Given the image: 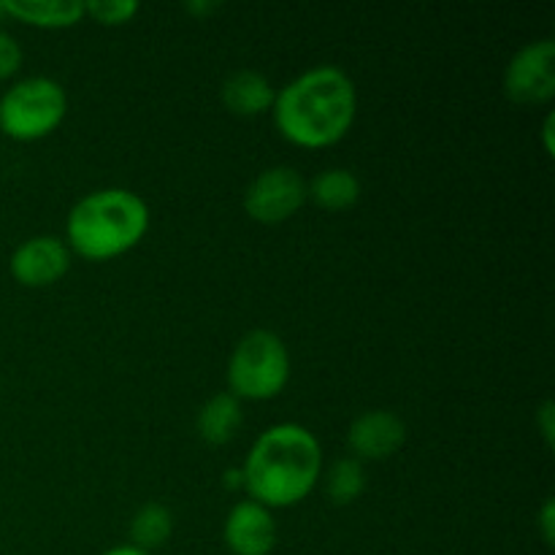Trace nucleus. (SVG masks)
<instances>
[{"label": "nucleus", "mask_w": 555, "mask_h": 555, "mask_svg": "<svg viewBox=\"0 0 555 555\" xmlns=\"http://www.w3.org/2000/svg\"><path fill=\"white\" fill-rule=\"evenodd\" d=\"M103 555H152V553L139 551V547L133 545H119V547H112V551H106Z\"/></svg>", "instance_id": "obj_22"}, {"label": "nucleus", "mask_w": 555, "mask_h": 555, "mask_svg": "<svg viewBox=\"0 0 555 555\" xmlns=\"http://www.w3.org/2000/svg\"><path fill=\"white\" fill-rule=\"evenodd\" d=\"M211 9H217V3H188V11H211Z\"/></svg>", "instance_id": "obj_23"}, {"label": "nucleus", "mask_w": 555, "mask_h": 555, "mask_svg": "<svg viewBox=\"0 0 555 555\" xmlns=\"http://www.w3.org/2000/svg\"><path fill=\"white\" fill-rule=\"evenodd\" d=\"M22 57L25 54H22L20 41L5 30H0V81L11 79L22 68Z\"/></svg>", "instance_id": "obj_18"}, {"label": "nucleus", "mask_w": 555, "mask_h": 555, "mask_svg": "<svg viewBox=\"0 0 555 555\" xmlns=\"http://www.w3.org/2000/svg\"><path fill=\"white\" fill-rule=\"evenodd\" d=\"M222 540L233 555H271L276 545V524L271 509L258 502H238L228 513Z\"/></svg>", "instance_id": "obj_10"}, {"label": "nucleus", "mask_w": 555, "mask_h": 555, "mask_svg": "<svg viewBox=\"0 0 555 555\" xmlns=\"http://www.w3.org/2000/svg\"><path fill=\"white\" fill-rule=\"evenodd\" d=\"M307 198L328 211H345L361 198V182L347 168H328L307 184Z\"/></svg>", "instance_id": "obj_14"}, {"label": "nucleus", "mask_w": 555, "mask_h": 555, "mask_svg": "<svg viewBox=\"0 0 555 555\" xmlns=\"http://www.w3.org/2000/svg\"><path fill=\"white\" fill-rule=\"evenodd\" d=\"M274 122L301 150L334 146L347 135L358 114V90L336 65H318L287 81L274 98Z\"/></svg>", "instance_id": "obj_1"}, {"label": "nucleus", "mask_w": 555, "mask_h": 555, "mask_svg": "<svg viewBox=\"0 0 555 555\" xmlns=\"http://www.w3.org/2000/svg\"><path fill=\"white\" fill-rule=\"evenodd\" d=\"M540 534H542V540H545V545L551 547L553 540H555V504H553V499H547V502L542 504Z\"/></svg>", "instance_id": "obj_20"}, {"label": "nucleus", "mask_w": 555, "mask_h": 555, "mask_svg": "<svg viewBox=\"0 0 555 555\" xmlns=\"http://www.w3.org/2000/svg\"><path fill=\"white\" fill-rule=\"evenodd\" d=\"M3 20H9V16H5V3L0 0V22H3Z\"/></svg>", "instance_id": "obj_24"}, {"label": "nucleus", "mask_w": 555, "mask_h": 555, "mask_svg": "<svg viewBox=\"0 0 555 555\" xmlns=\"http://www.w3.org/2000/svg\"><path fill=\"white\" fill-rule=\"evenodd\" d=\"M150 231V206L133 190L106 188L85 195L65 222L68 249L79 258L114 260L130 253Z\"/></svg>", "instance_id": "obj_3"}, {"label": "nucleus", "mask_w": 555, "mask_h": 555, "mask_svg": "<svg viewBox=\"0 0 555 555\" xmlns=\"http://www.w3.org/2000/svg\"><path fill=\"white\" fill-rule=\"evenodd\" d=\"M304 204H307V182L291 166L266 168L244 193V211L263 225H280L291 220Z\"/></svg>", "instance_id": "obj_6"}, {"label": "nucleus", "mask_w": 555, "mask_h": 555, "mask_svg": "<svg viewBox=\"0 0 555 555\" xmlns=\"http://www.w3.org/2000/svg\"><path fill=\"white\" fill-rule=\"evenodd\" d=\"M406 442V426L396 412L372 410L358 415L347 431L356 461H385L401 450Z\"/></svg>", "instance_id": "obj_9"}, {"label": "nucleus", "mask_w": 555, "mask_h": 555, "mask_svg": "<svg viewBox=\"0 0 555 555\" xmlns=\"http://www.w3.org/2000/svg\"><path fill=\"white\" fill-rule=\"evenodd\" d=\"M11 276L25 287H49L70 269V249L63 238L33 236L11 255Z\"/></svg>", "instance_id": "obj_8"}, {"label": "nucleus", "mask_w": 555, "mask_h": 555, "mask_svg": "<svg viewBox=\"0 0 555 555\" xmlns=\"http://www.w3.org/2000/svg\"><path fill=\"white\" fill-rule=\"evenodd\" d=\"M553 122H555V117L553 114H547L545 117V125H542V139H545V150H547V155H553Z\"/></svg>", "instance_id": "obj_21"}, {"label": "nucleus", "mask_w": 555, "mask_h": 555, "mask_svg": "<svg viewBox=\"0 0 555 555\" xmlns=\"http://www.w3.org/2000/svg\"><path fill=\"white\" fill-rule=\"evenodd\" d=\"M323 475V448L309 428L280 423L255 439L242 466L244 491L266 509L301 504Z\"/></svg>", "instance_id": "obj_2"}, {"label": "nucleus", "mask_w": 555, "mask_h": 555, "mask_svg": "<svg viewBox=\"0 0 555 555\" xmlns=\"http://www.w3.org/2000/svg\"><path fill=\"white\" fill-rule=\"evenodd\" d=\"M366 488V472H363L361 461L341 459L325 475V491L334 504H352Z\"/></svg>", "instance_id": "obj_16"}, {"label": "nucleus", "mask_w": 555, "mask_h": 555, "mask_svg": "<svg viewBox=\"0 0 555 555\" xmlns=\"http://www.w3.org/2000/svg\"><path fill=\"white\" fill-rule=\"evenodd\" d=\"M173 534V515L171 509L163 507V504L150 502L133 515L130 520V540L133 547L150 553L155 547H163Z\"/></svg>", "instance_id": "obj_15"}, {"label": "nucleus", "mask_w": 555, "mask_h": 555, "mask_svg": "<svg viewBox=\"0 0 555 555\" xmlns=\"http://www.w3.org/2000/svg\"><path fill=\"white\" fill-rule=\"evenodd\" d=\"M504 95L518 106H545L555 95V41L526 43L504 70Z\"/></svg>", "instance_id": "obj_7"}, {"label": "nucleus", "mask_w": 555, "mask_h": 555, "mask_svg": "<svg viewBox=\"0 0 555 555\" xmlns=\"http://www.w3.org/2000/svg\"><path fill=\"white\" fill-rule=\"evenodd\" d=\"M5 16L33 27H70L85 16V3L79 0H3Z\"/></svg>", "instance_id": "obj_12"}, {"label": "nucleus", "mask_w": 555, "mask_h": 555, "mask_svg": "<svg viewBox=\"0 0 555 555\" xmlns=\"http://www.w3.org/2000/svg\"><path fill=\"white\" fill-rule=\"evenodd\" d=\"M135 14H139L135 0H90V3H85V16L106 27L128 25Z\"/></svg>", "instance_id": "obj_17"}, {"label": "nucleus", "mask_w": 555, "mask_h": 555, "mask_svg": "<svg viewBox=\"0 0 555 555\" xmlns=\"http://www.w3.org/2000/svg\"><path fill=\"white\" fill-rule=\"evenodd\" d=\"M244 423L242 404H238L236 396L231 393H217L201 406L198 412V434L206 444H215V448H222V444L231 442L238 434Z\"/></svg>", "instance_id": "obj_13"}, {"label": "nucleus", "mask_w": 555, "mask_h": 555, "mask_svg": "<svg viewBox=\"0 0 555 555\" xmlns=\"http://www.w3.org/2000/svg\"><path fill=\"white\" fill-rule=\"evenodd\" d=\"M537 426H540L547 448H553V442H555V404L553 401H545V404L540 406V412H537Z\"/></svg>", "instance_id": "obj_19"}, {"label": "nucleus", "mask_w": 555, "mask_h": 555, "mask_svg": "<svg viewBox=\"0 0 555 555\" xmlns=\"http://www.w3.org/2000/svg\"><path fill=\"white\" fill-rule=\"evenodd\" d=\"M68 112L65 90L49 76L16 81L0 98V130L14 141H38L60 128Z\"/></svg>", "instance_id": "obj_5"}, {"label": "nucleus", "mask_w": 555, "mask_h": 555, "mask_svg": "<svg viewBox=\"0 0 555 555\" xmlns=\"http://www.w3.org/2000/svg\"><path fill=\"white\" fill-rule=\"evenodd\" d=\"M274 98V87L258 70H236L222 85V103H225L228 112L242 114V117H258V114L271 112Z\"/></svg>", "instance_id": "obj_11"}, {"label": "nucleus", "mask_w": 555, "mask_h": 555, "mask_svg": "<svg viewBox=\"0 0 555 555\" xmlns=\"http://www.w3.org/2000/svg\"><path fill=\"white\" fill-rule=\"evenodd\" d=\"M291 379V356L274 331L255 328L233 347L228 361L231 396L249 401H269L285 390Z\"/></svg>", "instance_id": "obj_4"}]
</instances>
